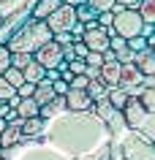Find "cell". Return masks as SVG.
<instances>
[{
  "label": "cell",
  "instance_id": "obj_4",
  "mask_svg": "<svg viewBox=\"0 0 155 160\" xmlns=\"http://www.w3.org/2000/svg\"><path fill=\"white\" fill-rule=\"evenodd\" d=\"M33 57H35V62H41L46 71H52V68H60V62H63V46L52 38L46 46H41V49L35 52Z\"/></svg>",
  "mask_w": 155,
  "mask_h": 160
},
{
  "label": "cell",
  "instance_id": "obj_39",
  "mask_svg": "<svg viewBox=\"0 0 155 160\" xmlns=\"http://www.w3.org/2000/svg\"><path fill=\"white\" fill-rule=\"evenodd\" d=\"M54 41L60 43V46H71V43H74V35H71V33H57V35H54Z\"/></svg>",
  "mask_w": 155,
  "mask_h": 160
},
{
  "label": "cell",
  "instance_id": "obj_25",
  "mask_svg": "<svg viewBox=\"0 0 155 160\" xmlns=\"http://www.w3.org/2000/svg\"><path fill=\"white\" fill-rule=\"evenodd\" d=\"M93 109H95V114H98L101 119H106V122H109V119L114 117V111H117V109H114V106H112L109 101H101V103H95Z\"/></svg>",
  "mask_w": 155,
  "mask_h": 160
},
{
  "label": "cell",
  "instance_id": "obj_44",
  "mask_svg": "<svg viewBox=\"0 0 155 160\" xmlns=\"http://www.w3.org/2000/svg\"><path fill=\"white\" fill-rule=\"evenodd\" d=\"M3 152H6V149H3V147H0V160H3Z\"/></svg>",
  "mask_w": 155,
  "mask_h": 160
},
{
  "label": "cell",
  "instance_id": "obj_32",
  "mask_svg": "<svg viewBox=\"0 0 155 160\" xmlns=\"http://www.w3.org/2000/svg\"><path fill=\"white\" fill-rule=\"evenodd\" d=\"M52 87H54V95H57V98H65V95L71 92V84H68V82H63V79L52 82Z\"/></svg>",
  "mask_w": 155,
  "mask_h": 160
},
{
  "label": "cell",
  "instance_id": "obj_41",
  "mask_svg": "<svg viewBox=\"0 0 155 160\" xmlns=\"http://www.w3.org/2000/svg\"><path fill=\"white\" fill-rule=\"evenodd\" d=\"M147 46H150V49H155V33L147 35Z\"/></svg>",
  "mask_w": 155,
  "mask_h": 160
},
{
  "label": "cell",
  "instance_id": "obj_43",
  "mask_svg": "<svg viewBox=\"0 0 155 160\" xmlns=\"http://www.w3.org/2000/svg\"><path fill=\"white\" fill-rule=\"evenodd\" d=\"M6 128H8V119H0V133H3Z\"/></svg>",
  "mask_w": 155,
  "mask_h": 160
},
{
  "label": "cell",
  "instance_id": "obj_10",
  "mask_svg": "<svg viewBox=\"0 0 155 160\" xmlns=\"http://www.w3.org/2000/svg\"><path fill=\"white\" fill-rule=\"evenodd\" d=\"M133 62H136V68L144 73V79H152L155 76V54H152V49L139 52L136 57H133Z\"/></svg>",
  "mask_w": 155,
  "mask_h": 160
},
{
  "label": "cell",
  "instance_id": "obj_3",
  "mask_svg": "<svg viewBox=\"0 0 155 160\" xmlns=\"http://www.w3.org/2000/svg\"><path fill=\"white\" fill-rule=\"evenodd\" d=\"M76 22H79V19H76V8L68 6V3H63L60 8L46 19V25H49V30H52L54 35H57V33H71Z\"/></svg>",
  "mask_w": 155,
  "mask_h": 160
},
{
  "label": "cell",
  "instance_id": "obj_6",
  "mask_svg": "<svg viewBox=\"0 0 155 160\" xmlns=\"http://www.w3.org/2000/svg\"><path fill=\"white\" fill-rule=\"evenodd\" d=\"M120 87L125 90L144 87V73L136 68V62H120Z\"/></svg>",
  "mask_w": 155,
  "mask_h": 160
},
{
  "label": "cell",
  "instance_id": "obj_18",
  "mask_svg": "<svg viewBox=\"0 0 155 160\" xmlns=\"http://www.w3.org/2000/svg\"><path fill=\"white\" fill-rule=\"evenodd\" d=\"M128 101H131V95H128V90H125V87H112V92H109V103H112L117 111L125 109V106H128Z\"/></svg>",
  "mask_w": 155,
  "mask_h": 160
},
{
  "label": "cell",
  "instance_id": "obj_17",
  "mask_svg": "<svg viewBox=\"0 0 155 160\" xmlns=\"http://www.w3.org/2000/svg\"><path fill=\"white\" fill-rule=\"evenodd\" d=\"M22 73H25V82H30V84H38V82H44V79H46V68L41 65V62H30V65L25 68V71H22Z\"/></svg>",
  "mask_w": 155,
  "mask_h": 160
},
{
  "label": "cell",
  "instance_id": "obj_24",
  "mask_svg": "<svg viewBox=\"0 0 155 160\" xmlns=\"http://www.w3.org/2000/svg\"><path fill=\"white\" fill-rule=\"evenodd\" d=\"M33 54H27V52H19V54H11V68H19V71H25L30 62H33Z\"/></svg>",
  "mask_w": 155,
  "mask_h": 160
},
{
  "label": "cell",
  "instance_id": "obj_12",
  "mask_svg": "<svg viewBox=\"0 0 155 160\" xmlns=\"http://www.w3.org/2000/svg\"><path fill=\"white\" fill-rule=\"evenodd\" d=\"M17 117L19 119H33V117H41V106L35 98H22L17 106Z\"/></svg>",
  "mask_w": 155,
  "mask_h": 160
},
{
  "label": "cell",
  "instance_id": "obj_5",
  "mask_svg": "<svg viewBox=\"0 0 155 160\" xmlns=\"http://www.w3.org/2000/svg\"><path fill=\"white\" fill-rule=\"evenodd\" d=\"M109 30H112V27H87V33H85L82 41L87 43L90 52L106 54V52H109Z\"/></svg>",
  "mask_w": 155,
  "mask_h": 160
},
{
  "label": "cell",
  "instance_id": "obj_16",
  "mask_svg": "<svg viewBox=\"0 0 155 160\" xmlns=\"http://www.w3.org/2000/svg\"><path fill=\"white\" fill-rule=\"evenodd\" d=\"M44 122H46L44 117L25 119V122H22V133H25V138H38V136L44 133Z\"/></svg>",
  "mask_w": 155,
  "mask_h": 160
},
{
  "label": "cell",
  "instance_id": "obj_34",
  "mask_svg": "<svg viewBox=\"0 0 155 160\" xmlns=\"http://www.w3.org/2000/svg\"><path fill=\"white\" fill-rule=\"evenodd\" d=\"M103 62H106V60H103L101 52H90V54H87V65L90 68H101Z\"/></svg>",
  "mask_w": 155,
  "mask_h": 160
},
{
  "label": "cell",
  "instance_id": "obj_15",
  "mask_svg": "<svg viewBox=\"0 0 155 160\" xmlns=\"http://www.w3.org/2000/svg\"><path fill=\"white\" fill-rule=\"evenodd\" d=\"M27 3H30V0H0V17H3V19L17 17Z\"/></svg>",
  "mask_w": 155,
  "mask_h": 160
},
{
  "label": "cell",
  "instance_id": "obj_38",
  "mask_svg": "<svg viewBox=\"0 0 155 160\" xmlns=\"http://www.w3.org/2000/svg\"><path fill=\"white\" fill-rule=\"evenodd\" d=\"M142 3H144V0H117V6L131 8V11H139V8H142Z\"/></svg>",
  "mask_w": 155,
  "mask_h": 160
},
{
  "label": "cell",
  "instance_id": "obj_22",
  "mask_svg": "<svg viewBox=\"0 0 155 160\" xmlns=\"http://www.w3.org/2000/svg\"><path fill=\"white\" fill-rule=\"evenodd\" d=\"M3 79H6V82H8L11 87H14V90H19V87L25 84V73H22V71H19V68H8V71H6V76H3Z\"/></svg>",
  "mask_w": 155,
  "mask_h": 160
},
{
  "label": "cell",
  "instance_id": "obj_42",
  "mask_svg": "<svg viewBox=\"0 0 155 160\" xmlns=\"http://www.w3.org/2000/svg\"><path fill=\"white\" fill-rule=\"evenodd\" d=\"M63 3H68V6H74V8H76V6H82V3H87V0H63Z\"/></svg>",
  "mask_w": 155,
  "mask_h": 160
},
{
  "label": "cell",
  "instance_id": "obj_7",
  "mask_svg": "<svg viewBox=\"0 0 155 160\" xmlns=\"http://www.w3.org/2000/svg\"><path fill=\"white\" fill-rule=\"evenodd\" d=\"M120 114H122V119H125V125H128V128H139L147 111H144V106H142V101H139L136 95H131L128 106H125V109H122Z\"/></svg>",
  "mask_w": 155,
  "mask_h": 160
},
{
  "label": "cell",
  "instance_id": "obj_36",
  "mask_svg": "<svg viewBox=\"0 0 155 160\" xmlns=\"http://www.w3.org/2000/svg\"><path fill=\"white\" fill-rule=\"evenodd\" d=\"M19 98H35V84H30V82H25V84L17 90Z\"/></svg>",
  "mask_w": 155,
  "mask_h": 160
},
{
  "label": "cell",
  "instance_id": "obj_1",
  "mask_svg": "<svg viewBox=\"0 0 155 160\" xmlns=\"http://www.w3.org/2000/svg\"><path fill=\"white\" fill-rule=\"evenodd\" d=\"M54 38V33L49 30V25L46 22H41V19H27V25H22L17 30V33L8 38V52L11 54H19V52H27V54H35V52L41 49V46H46V43Z\"/></svg>",
  "mask_w": 155,
  "mask_h": 160
},
{
  "label": "cell",
  "instance_id": "obj_13",
  "mask_svg": "<svg viewBox=\"0 0 155 160\" xmlns=\"http://www.w3.org/2000/svg\"><path fill=\"white\" fill-rule=\"evenodd\" d=\"M101 79L109 87H120V62H103L101 65Z\"/></svg>",
  "mask_w": 155,
  "mask_h": 160
},
{
  "label": "cell",
  "instance_id": "obj_8",
  "mask_svg": "<svg viewBox=\"0 0 155 160\" xmlns=\"http://www.w3.org/2000/svg\"><path fill=\"white\" fill-rule=\"evenodd\" d=\"M65 106H68V111H90L95 103L87 95V90H71L65 95Z\"/></svg>",
  "mask_w": 155,
  "mask_h": 160
},
{
  "label": "cell",
  "instance_id": "obj_19",
  "mask_svg": "<svg viewBox=\"0 0 155 160\" xmlns=\"http://www.w3.org/2000/svg\"><path fill=\"white\" fill-rule=\"evenodd\" d=\"M68 106H65V98H54V101H49L46 106H41V117L44 119H52L54 114H60V111H65Z\"/></svg>",
  "mask_w": 155,
  "mask_h": 160
},
{
  "label": "cell",
  "instance_id": "obj_23",
  "mask_svg": "<svg viewBox=\"0 0 155 160\" xmlns=\"http://www.w3.org/2000/svg\"><path fill=\"white\" fill-rule=\"evenodd\" d=\"M139 14L144 19V25H155V0H144L142 8H139Z\"/></svg>",
  "mask_w": 155,
  "mask_h": 160
},
{
  "label": "cell",
  "instance_id": "obj_40",
  "mask_svg": "<svg viewBox=\"0 0 155 160\" xmlns=\"http://www.w3.org/2000/svg\"><path fill=\"white\" fill-rule=\"evenodd\" d=\"M46 79H49V82H57V79H60V71H57V68L46 71Z\"/></svg>",
  "mask_w": 155,
  "mask_h": 160
},
{
  "label": "cell",
  "instance_id": "obj_33",
  "mask_svg": "<svg viewBox=\"0 0 155 160\" xmlns=\"http://www.w3.org/2000/svg\"><path fill=\"white\" fill-rule=\"evenodd\" d=\"M98 27H114V11H103V14H98Z\"/></svg>",
  "mask_w": 155,
  "mask_h": 160
},
{
  "label": "cell",
  "instance_id": "obj_37",
  "mask_svg": "<svg viewBox=\"0 0 155 160\" xmlns=\"http://www.w3.org/2000/svg\"><path fill=\"white\" fill-rule=\"evenodd\" d=\"M74 52H76V57H82V60H87V54H90V49H87L85 41H74Z\"/></svg>",
  "mask_w": 155,
  "mask_h": 160
},
{
  "label": "cell",
  "instance_id": "obj_46",
  "mask_svg": "<svg viewBox=\"0 0 155 160\" xmlns=\"http://www.w3.org/2000/svg\"><path fill=\"white\" fill-rule=\"evenodd\" d=\"M152 54H155V49H152Z\"/></svg>",
  "mask_w": 155,
  "mask_h": 160
},
{
  "label": "cell",
  "instance_id": "obj_35",
  "mask_svg": "<svg viewBox=\"0 0 155 160\" xmlns=\"http://www.w3.org/2000/svg\"><path fill=\"white\" fill-rule=\"evenodd\" d=\"M87 87H90V76H87V73L76 76V79L71 82V90H87Z\"/></svg>",
  "mask_w": 155,
  "mask_h": 160
},
{
  "label": "cell",
  "instance_id": "obj_21",
  "mask_svg": "<svg viewBox=\"0 0 155 160\" xmlns=\"http://www.w3.org/2000/svg\"><path fill=\"white\" fill-rule=\"evenodd\" d=\"M139 101H142V106H144L147 114H155V87H142Z\"/></svg>",
  "mask_w": 155,
  "mask_h": 160
},
{
  "label": "cell",
  "instance_id": "obj_47",
  "mask_svg": "<svg viewBox=\"0 0 155 160\" xmlns=\"http://www.w3.org/2000/svg\"><path fill=\"white\" fill-rule=\"evenodd\" d=\"M152 147H155V144H152Z\"/></svg>",
  "mask_w": 155,
  "mask_h": 160
},
{
  "label": "cell",
  "instance_id": "obj_20",
  "mask_svg": "<svg viewBox=\"0 0 155 160\" xmlns=\"http://www.w3.org/2000/svg\"><path fill=\"white\" fill-rule=\"evenodd\" d=\"M76 19L82 22V25H90V22L98 19V11H95L90 3H82V6H76Z\"/></svg>",
  "mask_w": 155,
  "mask_h": 160
},
{
  "label": "cell",
  "instance_id": "obj_28",
  "mask_svg": "<svg viewBox=\"0 0 155 160\" xmlns=\"http://www.w3.org/2000/svg\"><path fill=\"white\" fill-rule=\"evenodd\" d=\"M8 68H11V52H8V46L3 43V46H0V76H6Z\"/></svg>",
  "mask_w": 155,
  "mask_h": 160
},
{
  "label": "cell",
  "instance_id": "obj_29",
  "mask_svg": "<svg viewBox=\"0 0 155 160\" xmlns=\"http://www.w3.org/2000/svg\"><path fill=\"white\" fill-rule=\"evenodd\" d=\"M109 49H112L114 54H120V52L128 49V41H125L122 35H112V38H109Z\"/></svg>",
  "mask_w": 155,
  "mask_h": 160
},
{
  "label": "cell",
  "instance_id": "obj_2",
  "mask_svg": "<svg viewBox=\"0 0 155 160\" xmlns=\"http://www.w3.org/2000/svg\"><path fill=\"white\" fill-rule=\"evenodd\" d=\"M144 30V19L139 11H131V8H122V6H114V33L122 35L125 41L128 38H136L142 35Z\"/></svg>",
  "mask_w": 155,
  "mask_h": 160
},
{
  "label": "cell",
  "instance_id": "obj_31",
  "mask_svg": "<svg viewBox=\"0 0 155 160\" xmlns=\"http://www.w3.org/2000/svg\"><path fill=\"white\" fill-rule=\"evenodd\" d=\"M68 68H71L76 76H82V73H87V68H90V65H87V60L76 57V60H71V62H68Z\"/></svg>",
  "mask_w": 155,
  "mask_h": 160
},
{
  "label": "cell",
  "instance_id": "obj_9",
  "mask_svg": "<svg viewBox=\"0 0 155 160\" xmlns=\"http://www.w3.org/2000/svg\"><path fill=\"white\" fill-rule=\"evenodd\" d=\"M60 6H63V0H35V3H33V14H30V17L46 22V19L60 8Z\"/></svg>",
  "mask_w": 155,
  "mask_h": 160
},
{
  "label": "cell",
  "instance_id": "obj_45",
  "mask_svg": "<svg viewBox=\"0 0 155 160\" xmlns=\"http://www.w3.org/2000/svg\"><path fill=\"white\" fill-rule=\"evenodd\" d=\"M0 25H3V17H0Z\"/></svg>",
  "mask_w": 155,
  "mask_h": 160
},
{
  "label": "cell",
  "instance_id": "obj_26",
  "mask_svg": "<svg viewBox=\"0 0 155 160\" xmlns=\"http://www.w3.org/2000/svg\"><path fill=\"white\" fill-rule=\"evenodd\" d=\"M128 49L133 52V54H139V52H147L150 46H147V35H136V38H128Z\"/></svg>",
  "mask_w": 155,
  "mask_h": 160
},
{
  "label": "cell",
  "instance_id": "obj_11",
  "mask_svg": "<svg viewBox=\"0 0 155 160\" xmlns=\"http://www.w3.org/2000/svg\"><path fill=\"white\" fill-rule=\"evenodd\" d=\"M109 92H112V87L106 84L103 79H90V87H87V95L93 98V103L109 101Z\"/></svg>",
  "mask_w": 155,
  "mask_h": 160
},
{
  "label": "cell",
  "instance_id": "obj_14",
  "mask_svg": "<svg viewBox=\"0 0 155 160\" xmlns=\"http://www.w3.org/2000/svg\"><path fill=\"white\" fill-rule=\"evenodd\" d=\"M57 95H54V87H52L49 79H44V82H38L35 84V101H38V106H46L49 101H54Z\"/></svg>",
  "mask_w": 155,
  "mask_h": 160
},
{
  "label": "cell",
  "instance_id": "obj_30",
  "mask_svg": "<svg viewBox=\"0 0 155 160\" xmlns=\"http://www.w3.org/2000/svg\"><path fill=\"white\" fill-rule=\"evenodd\" d=\"M14 95H17V90H14V87H11L3 76H0V101H8V103H11V98H14Z\"/></svg>",
  "mask_w": 155,
  "mask_h": 160
},
{
  "label": "cell",
  "instance_id": "obj_27",
  "mask_svg": "<svg viewBox=\"0 0 155 160\" xmlns=\"http://www.w3.org/2000/svg\"><path fill=\"white\" fill-rule=\"evenodd\" d=\"M87 3H90L98 14H103V11H114V6H117V0H87Z\"/></svg>",
  "mask_w": 155,
  "mask_h": 160
}]
</instances>
